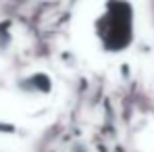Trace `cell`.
<instances>
[{
    "label": "cell",
    "instance_id": "6da1fadb",
    "mask_svg": "<svg viewBox=\"0 0 154 152\" xmlns=\"http://www.w3.org/2000/svg\"><path fill=\"white\" fill-rule=\"evenodd\" d=\"M85 38L96 50L117 56L131 48L135 40V8L131 0H98L85 15Z\"/></svg>",
    "mask_w": 154,
    "mask_h": 152
}]
</instances>
